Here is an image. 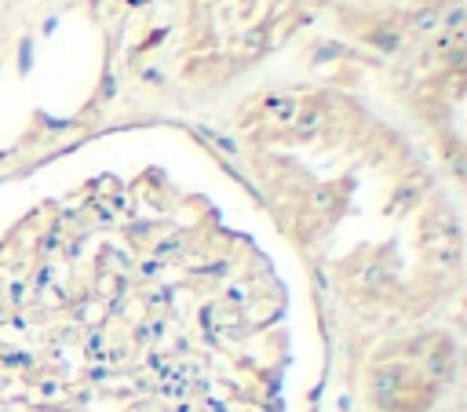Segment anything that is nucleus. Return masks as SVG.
Returning a JSON list of instances; mask_svg holds the SVG:
<instances>
[{
    "instance_id": "f257e3e1",
    "label": "nucleus",
    "mask_w": 467,
    "mask_h": 412,
    "mask_svg": "<svg viewBox=\"0 0 467 412\" xmlns=\"http://www.w3.org/2000/svg\"><path fill=\"white\" fill-rule=\"evenodd\" d=\"M416 26H420V30H431V26H438V11H431V8H427V11H423V15L416 18Z\"/></svg>"
}]
</instances>
